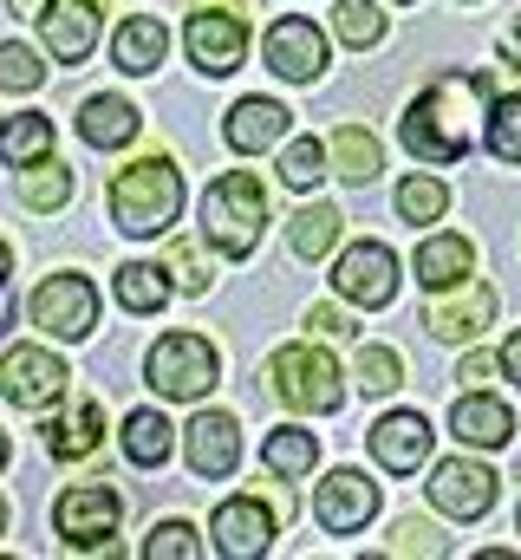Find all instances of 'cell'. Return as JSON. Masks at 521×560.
I'll use <instances>...</instances> for the list:
<instances>
[{
  "instance_id": "cell-1",
  "label": "cell",
  "mask_w": 521,
  "mask_h": 560,
  "mask_svg": "<svg viewBox=\"0 0 521 560\" xmlns=\"http://www.w3.org/2000/svg\"><path fill=\"white\" fill-rule=\"evenodd\" d=\"M489 98H496V85H489V72H443L410 112H404V150L417 156V163H456V156H470V143L483 138V112H489Z\"/></svg>"
},
{
  "instance_id": "cell-2",
  "label": "cell",
  "mask_w": 521,
  "mask_h": 560,
  "mask_svg": "<svg viewBox=\"0 0 521 560\" xmlns=\"http://www.w3.org/2000/svg\"><path fill=\"white\" fill-rule=\"evenodd\" d=\"M105 202H112V222L125 235H163L176 222V209H183V176H176L170 156H143V163L112 176Z\"/></svg>"
},
{
  "instance_id": "cell-3",
  "label": "cell",
  "mask_w": 521,
  "mask_h": 560,
  "mask_svg": "<svg viewBox=\"0 0 521 560\" xmlns=\"http://www.w3.org/2000/svg\"><path fill=\"white\" fill-rule=\"evenodd\" d=\"M202 229H209V242L229 261H248L260 248V229H267V189H260L248 170L216 176L209 196H202Z\"/></svg>"
},
{
  "instance_id": "cell-4",
  "label": "cell",
  "mask_w": 521,
  "mask_h": 560,
  "mask_svg": "<svg viewBox=\"0 0 521 560\" xmlns=\"http://www.w3.org/2000/svg\"><path fill=\"white\" fill-rule=\"evenodd\" d=\"M143 378H150V392H163V398L189 405V398H209V392H216L222 359H216V346H209L202 332H170V339H157V346H150Z\"/></svg>"
},
{
  "instance_id": "cell-5",
  "label": "cell",
  "mask_w": 521,
  "mask_h": 560,
  "mask_svg": "<svg viewBox=\"0 0 521 560\" xmlns=\"http://www.w3.org/2000/svg\"><path fill=\"white\" fill-rule=\"evenodd\" d=\"M274 392H280L293 411H339V405H346L339 365H333L320 346H287V352H274Z\"/></svg>"
},
{
  "instance_id": "cell-6",
  "label": "cell",
  "mask_w": 521,
  "mask_h": 560,
  "mask_svg": "<svg viewBox=\"0 0 521 560\" xmlns=\"http://www.w3.org/2000/svg\"><path fill=\"white\" fill-rule=\"evenodd\" d=\"M118 522H125V495L105 489V482H79V489H66L59 509H53V528H59L72 548H99L105 535H118Z\"/></svg>"
},
{
  "instance_id": "cell-7",
  "label": "cell",
  "mask_w": 521,
  "mask_h": 560,
  "mask_svg": "<svg viewBox=\"0 0 521 560\" xmlns=\"http://www.w3.org/2000/svg\"><path fill=\"white\" fill-rule=\"evenodd\" d=\"M260 52H267V72H280V79H293V85H313V79L326 72V33H320L306 13L274 20L267 39H260Z\"/></svg>"
},
{
  "instance_id": "cell-8",
  "label": "cell",
  "mask_w": 521,
  "mask_h": 560,
  "mask_svg": "<svg viewBox=\"0 0 521 560\" xmlns=\"http://www.w3.org/2000/svg\"><path fill=\"white\" fill-rule=\"evenodd\" d=\"M33 319H39V332H53V339H85V332L99 326V293H92V280L85 275H53L33 293Z\"/></svg>"
},
{
  "instance_id": "cell-9",
  "label": "cell",
  "mask_w": 521,
  "mask_h": 560,
  "mask_svg": "<svg viewBox=\"0 0 521 560\" xmlns=\"http://www.w3.org/2000/svg\"><path fill=\"white\" fill-rule=\"evenodd\" d=\"M66 365L53 359V352H39V346H13L7 359H0V392L20 405V411H46V405H59L66 398Z\"/></svg>"
},
{
  "instance_id": "cell-10",
  "label": "cell",
  "mask_w": 521,
  "mask_h": 560,
  "mask_svg": "<svg viewBox=\"0 0 521 560\" xmlns=\"http://www.w3.org/2000/svg\"><path fill=\"white\" fill-rule=\"evenodd\" d=\"M189 59L202 66V72H235L242 66V52H248V26H242V0H229L222 13H209V0H202V13H189Z\"/></svg>"
},
{
  "instance_id": "cell-11",
  "label": "cell",
  "mask_w": 521,
  "mask_h": 560,
  "mask_svg": "<svg viewBox=\"0 0 521 560\" xmlns=\"http://www.w3.org/2000/svg\"><path fill=\"white\" fill-rule=\"evenodd\" d=\"M496 469L489 463H470V456H456V463H437L430 469V502L443 509V515H456V522H476V515H489L496 509Z\"/></svg>"
},
{
  "instance_id": "cell-12",
  "label": "cell",
  "mask_w": 521,
  "mask_h": 560,
  "mask_svg": "<svg viewBox=\"0 0 521 560\" xmlns=\"http://www.w3.org/2000/svg\"><path fill=\"white\" fill-rule=\"evenodd\" d=\"M313 515L326 535H359L372 515H379V482H366L359 469H333L320 489H313Z\"/></svg>"
},
{
  "instance_id": "cell-13",
  "label": "cell",
  "mask_w": 521,
  "mask_h": 560,
  "mask_svg": "<svg viewBox=\"0 0 521 560\" xmlns=\"http://www.w3.org/2000/svg\"><path fill=\"white\" fill-rule=\"evenodd\" d=\"M333 287L352 306H391V293H397V255H391L385 242H352L339 255V268H333Z\"/></svg>"
},
{
  "instance_id": "cell-14",
  "label": "cell",
  "mask_w": 521,
  "mask_h": 560,
  "mask_svg": "<svg viewBox=\"0 0 521 560\" xmlns=\"http://www.w3.org/2000/svg\"><path fill=\"white\" fill-rule=\"evenodd\" d=\"M274 548V509L260 495H235L216 509V555L229 560H260Z\"/></svg>"
},
{
  "instance_id": "cell-15",
  "label": "cell",
  "mask_w": 521,
  "mask_h": 560,
  "mask_svg": "<svg viewBox=\"0 0 521 560\" xmlns=\"http://www.w3.org/2000/svg\"><path fill=\"white\" fill-rule=\"evenodd\" d=\"M489 319H496V293H489V287H470V280H463V287H456L450 300H430L417 326H424L430 339H443V346H463V339H476V332H483Z\"/></svg>"
},
{
  "instance_id": "cell-16",
  "label": "cell",
  "mask_w": 521,
  "mask_h": 560,
  "mask_svg": "<svg viewBox=\"0 0 521 560\" xmlns=\"http://www.w3.org/2000/svg\"><path fill=\"white\" fill-rule=\"evenodd\" d=\"M366 450L379 456V469L391 476H410V469H424V456H430V418H417V411H391L366 430Z\"/></svg>"
},
{
  "instance_id": "cell-17",
  "label": "cell",
  "mask_w": 521,
  "mask_h": 560,
  "mask_svg": "<svg viewBox=\"0 0 521 560\" xmlns=\"http://www.w3.org/2000/svg\"><path fill=\"white\" fill-rule=\"evenodd\" d=\"M39 33H46V52L59 66H79L99 46V0H53L39 13Z\"/></svg>"
},
{
  "instance_id": "cell-18",
  "label": "cell",
  "mask_w": 521,
  "mask_h": 560,
  "mask_svg": "<svg viewBox=\"0 0 521 560\" xmlns=\"http://www.w3.org/2000/svg\"><path fill=\"white\" fill-rule=\"evenodd\" d=\"M235 463H242L235 418H222V411H202V418L189 423V469L216 482V476H235Z\"/></svg>"
},
{
  "instance_id": "cell-19",
  "label": "cell",
  "mask_w": 521,
  "mask_h": 560,
  "mask_svg": "<svg viewBox=\"0 0 521 560\" xmlns=\"http://www.w3.org/2000/svg\"><path fill=\"white\" fill-rule=\"evenodd\" d=\"M450 430H456L463 443H476V450H502V443H516V418H509V405L489 398V392H470V398L450 411Z\"/></svg>"
},
{
  "instance_id": "cell-20",
  "label": "cell",
  "mask_w": 521,
  "mask_h": 560,
  "mask_svg": "<svg viewBox=\"0 0 521 560\" xmlns=\"http://www.w3.org/2000/svg\"><path fill=\"white\" fill-rule=\"evenodd\" d=\"M163 52H170V26L157 13H130L112 33V66H125V72H157Z\"/></svg>"
},
{
  "instance_id": "cell-21",
  "label": "cell",
  "mask_w": 521,
  "mask_h": 560,
  "mask_svg": "<svg viewBox=\"0 0 521 560\" xmlns=\"http://www.w3.org/2000/svg\"><path fill=\"white\" fill-rule=\"evenodd\" d=\"M470 268H476L470 235H430V242L417 248V280H424V293H450V287H463Z\"/></svg>"
},
{
  "instance_id": "cell-22",
  "label": "cell",
  "mask_w": 521,
  "mask_h": 560,
  "mask_svg": "<svg viewBox=\"0 0 521 560\" xmlns=\"http://www.w3.org/2000/svg\"><path fill=\"white\" fill-rule=\"evenodd\" d=\"M287 105H274V98H242L235 112H229V125H222V138L229 150H274V143L287 138Z\"/></svg>"
},
{
  "instance_id": "cell-23",
  "label": "cell",
  "mask_w": 521,
  "mask_h": 560,
  "mask_svg": "<svg viewBox=\"0 0 521 560\" xmlns=\"http://www.w3.org/2000/svg\"><path fill=\"white\" fill-rule=\"evenodd\" d=\"M79 138L92 143V150H118V143H130L137 138V105L118 98V92L85 98V112H79Z\"/></svg>"
},
{
  "instance_id": "cell-24",
  "label": "cell",
  "mask_w": 521,
  "mask_h": 560,
  "mask_svg": "<svg viewBox=\"0 0 521 560\" xmlns=\"http://www.w3.org/2000/svg\"><path fill=\"white\" fill-rule=\"evenodd\" d=\"M105 443V411L85 398V405H72V418L46 423V450L59 456V463H79V456H92Z\"/></svg>"
},
{
  "instance_id": "cell-25",
  "label": "cell",
  "mask_w": 521,
  "mask_h": 560,
  "mask_svg": "<svg viewBox=\"0 0 521 560\" xmlns=\"http://www.w3.org/2000/svg\"><path fill=\"white\" fill-rule=\"evenodd\" d=\"M260 456H267V476L293 482V476H306V469L320 463V436H313V430H293V423H280V430H267Z\"/></svg>"
},
{
  "instance_id": "cell-26",
  "label": "cell",
  "mask_w": 521,
  "mask_h": 560,
  "mask_svg": "<svg viewBox=\"0 0 521 560\" xmlns=\"http://www.w3.org/2000/svg\"><path fill=\"white\" fill-rule=\"evenodd\" d=\"M46 150H53V118H46V112H20V118H0V156H7L13 170L39 163Z\"/></svg>"
},
{
  "instance_id": "cell-27",
  "label": "cell",
  "mask_w": 521,
  "mask_h": 560,
  "mask_svg": "<svg viewBox=\"0 0 521 560\" xmlns=\"http://www.w3.org/2000/svg\"><path fill=\"white\" fill-rule=\"evenodd\" d=\"M13 189H20V202H26V209H39V215H46V209H66V196H72V170L39 156V163H26V170H20V183H13Z\"/></svg>"
},
{
  "instance_id": "cell-28",
  "label": "cell",
  "mask_w": 521,
  "mask_h": 560,
  "mask_svg": "<svg viewBox=\"0 0 521 560\" xmlns=\"http://www.w3.org/2000/svg\"><path fill=\"white\" fill-rule=\"evenodd\" d=\"M339 222H346V215H339L333 202H306V209L293 215V255H300V261H326V248L339 242Z\"/></svg>"
},
{
  "instance_id": "cell-29",
  "label": "cell",
  "mask_w": 521,
  "mask_h": 560,
  "mask_svg": "<svg viewBox=\"0 0 521 560\" xmlns=\"http://www.w3.org/2000/svg\"><path fill=\"white\" fill-rule=\"evenodd\" d=\"M125 456L137 469H157L170 456V418L163 411H130L125 418Z\"/></svg>"
},
{
  "instance_id": "cell-30",
  "label": "cell",
  "mask_w": 521,
  "mask_h": 560,
  "mask_svg": "<svg viewBox=\"0 0 521 560\" xmlns=\"http://www.w3.org/2000/svg\"><path fill=\"white\" fill-rule=\"evenodd\" d=\"M333 163H339V176H346V183H366V176H379V170H385L379 138H372V131H359V125L333 131Z\"/></svg>"
},
{
  "instance_id": "cell-31",
  "label": "cell",
  "mask_w": 521,
  "mask_h": 560,
  "mask_svg": "<svg viewBox=\"0 0 521 560\" xmlns=\"http://www.w3.org/2000/svg\"><path fill=\"white\" fill-rule=\"evenodd\" d=\"M163 300H170V268H150V261L118 268V306H130V313H157Z\"/></svg>"
},
{
  "instance_id": "cell-32",
  "label": "cell",
  "mask_w": 521,
  "mask_h": 560,
  "mask_svg": "<svg viewBox=\"0 0 521 560\" xmlns=\"http://www.w3.org/2000/svg\"><path fill=\"white\" fill-rule=\"evenodd\" d=\"M352 372H359V392H372V398H391V392L404 385V359H397L391 346H359Z\"/></svg>"
},
{
  "instance_id": "cell-33",
  "label": "cell",
  "mask_w": 521,
  "mask_h": 560,
  "mask_svg": "<svg viewBox=\"0 0 521 560\" xmlns=\"http://www.w3.org/2000/svg\"><path fill=\"white\" fill-rule=\"evenodd\" d=\"M483 138H489V156H502V163H521V98H489V125H483Z\"/></svg>"
},
{
  "instance_id": "cell-34",
  "label": "cell",
  "mask_w": 521,
  "mask_h": 560,
  "mask_svg": "<svg viewBox=\"0 0 521 560\" xmlns=\"http://www.w3.org/2000/svg\"><path fill=\"white\" fill-rule=\"evenodd\" d=\"M443 209H450V189L437 176H404L397 183V215L404 222H437Z\"/></svg>"
},
{
  "instance_id": "cell-35",
  "label": "cell",
  "mask_w": 521,
  "mask_h": 560,
  "mask_svg": "<svg viewBox=\"0 0 521 560\" xmlns=\"http://www.w3.org/2000/svg\"><path fill=\"white\" fill-rule=\"evenodd\" d=\"M320 176H326V143L320 138L287 143V156H280V183H287V189H313Z\"/></svg>"
},
{
  "instance_id": "cell-36",
  "label": "cell",
  "mask_w": 521,
  "mask_h": 560,
  "mask_svg": "<svg viewBox=\"0 0 521 560\" xmlns=\"http://www.w3.org/2000/svg\"><path fill=\"white\" fill-rule=\"evenodd\" d=\"M339 39L346 46H379L385 39V13L372 0H339Z\"/></svg>"
},
{
  "instance_id": "cell-37",
  "label": "cell",
  "mask_w": 521,
  "mask_h": 560,
  "mask_svg": "<svg viewBox=\"0 0 521 560\" xmlns=\"http://www.w3.org/2000/svg\"><path fill=\"white\" fill-rule=\"evenodd\" d=\"M196 555H202V541H196L189 522H157L150 541H143V560H196Z\"/></svg>"
},
{
  "instance_id": "cell-38",
  "label": "cell",
  "mask_w": 521,
  "mask_h": 560,
  "mask_svg": "<svg viewBox=\"0 0 521 560\" xmlns=\"http://www.w3.org/2000/svg\"><path fill=\"white\" fill-rule=\"evenodd\" d=\"M0 85H7V92H39V85H46V66H39L26 46L7 39V46H0Z\"/></svg>"
},
{
  "instance_id": "cell-39",
  "label": "cell",
  "mask_w": 521,
  "mask_h": 560,
  "mask_svg": "<svg viewBox=\"0 0 521 560\" xmlns=\"http://www.w3.org/2000/svg\"><path fill=\"white\" fill-rule=\"evenodd\" d=\"M385 555H450V541L430 522H397V535L385 541Z\"/></svg>"
},
{
  "instance_id": "cell-40",
  "label": "cell",
  "mask_w": 521,
  "mask_h": 560,
  "mask_svg": "<svg viewBox=\"0 0 521 560\" xmlns=\"http://www.w3.org/2000/svg\"><path fill=\"white\" fill-rule=\"evenodd\" d=\"M170 268H176V287H183V293H202L209 275H216V268L202 261V248H196V242H170Z\"/></svg>"
},
{
  "instance_id": "cell-41",
  "label": "cell",
  "mask_w": 521,
  "mask_h": 560,
  "mask_svg": "<svg viewBox=\"0 0 521 560\" xmlns=\"http://www.w3.org/2000/svg\"><path fill=\"white\" fill-rule=\"evenodd\" d=\"M306 332H313V339H352V319L320 300V306H306Z\"/></svg>"
},
{
  "instance_id": "cell-42",
  "label": "cell",
  "mask_w": 521,
  "mask_h": 560,
  "mask_svg": "<svg viewBox=\"0 0 521 560\" xmlns=\"http://www.w3.org/2000/svg\"><path fill=\"white\" fill-rule=\"evenodd\" d=\"M496 372H502V359H489V352H470V359L456 365V378H463V385H476V392H483Z\"/></svg>"
},
{
  "instance_id": "cell-43",
  "label": "cell",
  "mask_w": 521,
  "mask_h": 560,
  "mask_svg": "<svg viewBox=\"0 0 521 560\" xmlns=\"http://www.w3.org/2000/svg\"><path fill=\"white\" fill-rule=\"evenodd\" d=\"M502 372H509V378L521 385V332L509 339V346H502Z\"/></svg>"
},
{
  "instance_id": "cell-44",
  "label": "cell",
  "mask_w": 521,
  "mask_h": 560,
  "mask_svg": "<svg viewBox=\"0 0 521 560\" xmlns=\"http://www.w3.org/2000/svg\"><path fill=\"white\" fill-rule=\"evenodd\" d=\"M502 59H509V66H521V20L502 33Z\"/></svg>"
},
{
  "instance_id": "cell-45",
  "label": "cell",
  "mask_w": 521,
  "mask_h": 560,
  "mask_svg": "<svg viewBox=\"0 0 521 560\" xmlns=\"http://www.w3.org/2000/svg\"><path fill=\"white\" fill-rule=\"evenodd\" d=\"M7 275H13V248L0 242V287H7Z\"/></svg>"
},
{
  "instance_id": "cell-46",
  "label": "cell",
  "mask_w": 521,
  "mask_h": 560,
  "mask_svg": "<svg viewBox=\"0 0 521 560\" xmlns=\"http://www.w3.org/2000/svg\"><path fill=\"white\" fill-rule=\"evenodd\" d=\"M39 7H46V0H13V13H39Z\"/></svg>"
},
{
  "instance_id": "cell-47",
  "label": "cell",
  "mask_w": 521,
  "mask_h": 560,
  "mask_svg": "<svg viewBox=\"0 0 521 560\" xmlns=\"http://www.w3.org/2000/svg\"><path fill=\"white\" fill-rule=\"evenodd\" d=\"M7 313H13V300H7V287H0V326H7Z\"/></svg>"
},
{
  "instance_id": "cell-48",
  "label": "cell",
  "mask_w": 521,
  "mask_h": 560,
  "mask_svg": "<svg viewBox=\"0 0 521 560\" xmlns=\"http://www.w3.org/2000/svg\"><path fill=\"white\" fill-rule=\"evenodd\" d=\"M7 456H13V443H7V436H0V469H7Z\"/></svg>"
},
{
  "instance_id": "cell-49",
  "label": "cell",
  "mask_w": 521,
  "mask_h": 560,
  "mask_svg": "<svg viewBox=\"0 0 521 560\" xmlns=\"http://www.w3.org/2000/svg\"><path fill=\"white\" fill-rule=\"evenodd\" d=\"M0 535H7V495H0Z\"/></svg>"
}]
</instances>
